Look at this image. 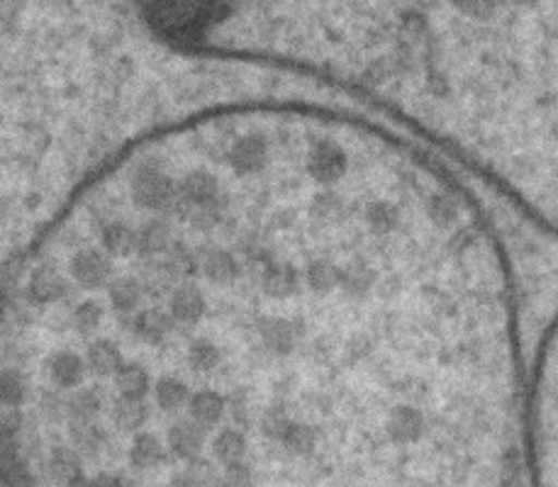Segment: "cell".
<instances>
[{
	"label": "cell",
	"mask_w": 558,
	"mask_h": 487,
	"mask_svg": "<svg viewBox=\"0 0 558 487\" xmlns=\"http://www.w3.org/2000/svg\"><path fill=\"white\" fill-rule=\"evenodd\" d=\"M522 465L532 487H558V317L546 331L524 386Z\"/></svg>",
	"instance_id": "cell-1"
},
{
	"label": "cell",
	"mask_w": 558,
	"mask_h": 487,
	"mask_svg": "<svg viewBox=\"0 0 558 487\" xmlns=\"http://www.w3.org/2000/svg\"><path fill=\"white\" fill-rule=\"evenodd\" d=\"M144 15L159 35L175 41H198L222 23L227 8L193 5V3H151L144 5Z\"/></svg>",
	"instance_id": "cell-2"
},
{
	"label": "cell",
	"mask_w": 558,
	"mask_h": 487,
	"mask_svg": "<svg viewBox=\"0 0 558 487\" xmlns=\"http://www.w3.org/2000/svg\"><path fill=\"white\" fill-rule=\"evenodd\" d=\"M132 198L142 210L169 215L175 203V183L163 173L161 166H140V171L132 179Z\"/></svg>",
	"instance_id": "cell-3"
},
{
	"label": "cell",
	"mask_w": 558,
	"mask_h": 487,
	"mask_svg": "<svg viewBox=\"0 0 558 487\" xmlns=\"http://www.w3.org/2000/svg\"><path fill=\"white\" fill-rule=\"evenodd\" d=\"M122 322L125 327H130V331L134 337H140L144 344L149 346H159L163 341L173 337L175 331V322L171 313L167 309H159V307H151V309H142V313H134V315H120Z\"/></svg>",
	"instance_id": "cell-4"
},
{
	"label": "cell",
	"mask_w": 558,
	"mask_h": 487,
	"mask_svg": "<svg viewBox=\"0 0 558 487\" xmlns=\"http://www.w3.org/2000/svg\"><path fill=\"white\" fill-rule=\"evenodd\" d=\"M69 271L84 290H98L108 285L112 276V261L108 254L98 252V248H84V252L71 258Z\"/></svg>",
	"instance_id": "cell-5"
},
{
	"label": "cell",
	"mask_w": 558,
	"mask_h": 487,
	"mask_svg": "<svg viewBox=\"0 0 558 487\" xmlns=\"http://www.w3.org/2000/svg\"><path fill=\"white\" fill-rule=\"evenodd\" d=\"M86 361L74 354V351H59V354L49 358V376L64 390L78 388L86 378Z\"/></svg>",
	"instance_id": "cell-6"
},
{
	"label": "cell",
	"mask_w": 558,
	"mask_h": 487,
	"mask_svg": "<svg viewBox=\"0 0 558 487\" xmlns=\"http://www.w3.org/2000/svg\"><path fill=\"white\" fill-rule=\"evenodd\" d=\"M151 419V407L147 400H125L120 398L112 405V424L122 434H140Z\"/></svg>",
	"instance_id": "cell-7"
},
{
	"label": "cell",
	"mask_w": 558,
	"mask_h": 487,
	"mask_svg": "<svg viewBox=\"0 0 558 487\" xmlns=\"http://www.w3.org/2000/svg\"><path fill=\"white\" fill-rule=\"evenodd\" d=\"M157 407L167 414H181L191 400V386L175 376H161L154 386Z\"/></svg>",
	"instance_id": "cell-8"
},
{
	"label": "cell",
	"mask_w": 558,
	"mask_h": 487,
	"mask_svg": "<svg viewBox=\"0 0 558 487\" xmlns=\"http://www.w3.org/2000/svg\"><path fill=\"white\" fill-rule=\"evenodd\" d=\"M173 242L171 224L163 220V217H154L147 224L137 232V254L147 258H157L167 254V248Z\"/></svg>",
	"instance_id": "cell-9"
},
{
	"label": "cell",
	"mask_w": 558,
	"mask_h": 487,
	"mask_svg": "<svg viewBox=\"0 0 558 487\" xmlns=\"http://www.w3.org/2000/svg\"><path fill=\"white\" fill-rule=\"evenodd\" d=\"M116 388L120 398L125 400H147L151 390V378L144 366L140 364H122L116 373Z\"/></svg>",
	"instance_id": "cell-10"
},
{
	"label": "cell",
	"mask_w": 558,
	"mask_h": 487,
	"mask_svg": "<svg viewBox=\"0 0 558 487\" xmlns=\"http://www.w3.org/2000/svg\"><path fill=\"white\" fill-rule=\"evenodd\" d=\"M66 293H69L66 281L51 266L39 268V271L33 276V281H29V295H33V300L39 305L57 303V300L64 297Z\"/></svg>",
	"instance_id": "cell-11"
},
{
	"label": "cell",
	"mask_w": 558,
	"mask_h": 487,
	"mask_svg": "<svg viewBox=\"0 0 558 487\" xmlns=\"http://www.w3.org/2000/svg\"><path fill=\"white\" fill-rule=\"evenodd\" d=\"M86 366L90 373H96L98 378L116 376V373L122 368L120 349L108 339H98L96 344H90V349H88Z\"/></svg>",
	"instance_id": "cell-12"
},
{
	"label": "cell",
	"mask_w": 558,
	"mask_h": 487,
	"mask_svg": "<svg viewBox=\"0 0 558 487\" xmlns=\"http://www.w3.org/2000/svg\"><path fill=\"white\" fill-rule=\"evenodd\" d=\"M144 288L137 278H118L110 283V303L120 315H134L142 303Z\"/></svg>",
	"instance_id": "cell-13"
},
{
	"label": "cell",
	"mask_w": 558,
	"mask_h": 487,
	"mask_svg": "<svg viewBox=\"0 0 558 487\" xmlns=\"http://www.w3.org/2000/svg\"><path fill=\"white\" fill-rule=\"evenodd\" d=\"M102 246L110 256L120 258L137 254V232L122 222H112L102 230Z\"/></svg>",
	"instance_id": "cell-14"
},
{
	"label": "cell",
	"mask_w": 558,
	"mask_h": 487,
	"mask_svg": "<svg viewBox=\"0 0 558 487\" xmlns=\"http://www.w3.org/2000/svg\"><path fill=\"white\" fill-rule=\"evenodd\" d=\"M100 410H102V402L98 398V392L90 388H81L76 392H71V398L64 405L66 419H74V422H96Z\"/></svg>",
	"instance_id": "cell-15"
},
{
	"label": "cell",
	"mask_w": 558,
	"mask_h": 487,
	"mask_svg": "<svg viewBox=\"0 0 558 487\" xmlns=\"http://www.w3.org/2000/svg\"><path fill=\"white\" fill-rule=\"evenodd\" d=\"M25 378L23 373L15 370V368H8L0 373V405L3 410H15L20 407V402L25 400Z\"/></svg>",
	"instance_id": "cell-16"
},
{
	"label": "cell",
	"mask_w": 558,
	"mask_h": 487,
	"mask_svg": "<svg viewBox=\"0 0 558 487\" xmlns=\"http://www.w3.org/2000/svg\"><path fill=\"white\" fill-rule=\"evenodd\" d=\"M74 322L81 334H93V331H96L102 322V307L96 303V300H86V303H81L76 307Z\"/></svg>",
	"instance_id": "cell-17"
}]
</instances>
